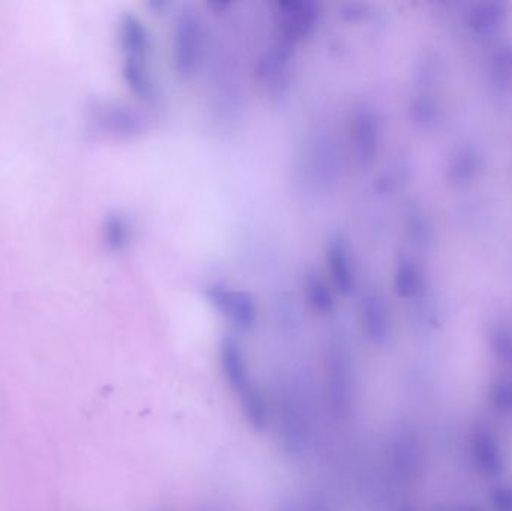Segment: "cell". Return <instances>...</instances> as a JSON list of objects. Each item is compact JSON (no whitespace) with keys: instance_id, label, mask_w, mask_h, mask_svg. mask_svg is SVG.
I'll return each mask as SVG.
<instances>
[{"instance_id":"cell-1","label":"cell","mask_w":512,"mask_h":511,"mask_svg":"<svg viewBox=\"0 0 512 511\" xmlns=\"http://www.w3.org/2000/svg\"><path fill=\"white\" fill-rule=\"evenodd\" d=\"M324 377L331 413L337 419H349L357 404V366L345 332L330 333L325 341Z\"/></svg>"},{"instance_id":"cell-2","label":"cell","mask_w":512,"mask_h":511,"mask_svg":"<svg viewBox=\"0 0 512 511\" xmlns=\"http://www.w3.org/2000/svg\"><path fill=\"white\" fill-rule=\"evenodd\" d=\"M277 438L279 447L292 459L301 458L312 441V414L306 392L297 380L277 390Z\"/></svg>"},{"instance_id":"cell-3","label":"cell","mask_w":512,"mask_h":511,"mask_svg":"<svg viewBox=\"0 0 512 511\" xmlns=\"http://www.w3.org/2000/svg\"><path fill=\"white\" fill-rule=\"evenodd\" d=\"M120 45L123 51V78L129 90L141 101L152 102L158 92L150 69L152 39L140 18L132 15L123 18L120 24Z\"/></svg>"},{"instance_id":"cell-4","label":"cell","mask_w":512,"mask_h":511,"mask_svg":"<svg viewBox=\"0 0 512 511\" xmlns=\"http://www.w3.org/2000/svg\"><path fill=\"white\" fill-rule=\"evenodd\" d=\"M204 27L195 12H180L173 27L174 69L189 80L197 74L203 62Z\"/></svg>"},{"instance_id":"cell-5","label":"cell","mask_w":512,"mask_h":511,"mask_svg":"<svg viewBox=\"0 0 512 511\" xmlns=\"http://www.w3.org/2000/svg\"><path fill=\"white\" fill-rule=\"evenodd\" d=\"M206 297L212 308L236 329L251 332L258 324V303L249 291L230 285L213 284L207 288Z\"/></svg>"},{"instance_id":"cell-6","label":"cell","mask_w":512,"mask_h":511,"mask_svg":"<svg viewBox=\"0 0 512 511\" xmlns=\"http://www.w3.org/2000/svg\"><path fill=\"white\" fill-rule=\"evenodd\" d=\"M274 21L283 41L295 45L316 32L321 12L312 2H280L276 3Z\"/></svg>"},{"instance_id":"cell-7","label":"cell","mask_w":512,"mask_h":511,"mask_svg":"<svg viewBox=\"0 0 512 511\" xmlns=\"http://www.w3.org/2000/svg\"><path fill=\"white\" fill-rule=\"evenodd\" d=\"M358 323L367 341L375 347L387 344L393 329L390 305L381 291L367 288L358 300Z\"/></svg>"},{"instance_id":"cell-8","label":"cell","mask_w":512,"mask_h":511,"mask_svg":"<svg viewBox=\"0 0 512 511\" xmlns=\"http://www.w3.org/2000/svg\"><path fill=\"white\" fill-rule=\"evenodd\" d=\"M324 258L334 293L343 297L351 296L357 288V267L349 243L339 234H334L325 243Z\"/></svg>"},{"instance_id":"cell-9","label":"cell","mask_w":512,"mask_h":511,"mask_svg":"<svg viewBox=\"0 0 512 511\" xmlns=\"http://www.w3.org/2000/svg\"><path fill=\"white\" fill-rule=\"evenodd\" d=\"M349 134L357 164L370 167L376 161L381 146V128L372 108H355Z\"/></svg>"},{"instance_id":"cell-10","label":"cell","mask_w":512,"mask_h":511,"mask_svg":"<svg viewBox=\"0 0 512 511\" xmlns=\"http://www.w3.org/2000/svg\"><path fill=\"white\" fill-rule=\"evenodd\" d=\"M218 354L225 383L230 387L231 392H234V395H243L256 386L255 381L252 380L248 356L236 338L225 336L219 344Z\"/></svg>"},{"instance_id":"cell-11","label":"cell","mask_w":512,"mask_h":511,"mask_svg":"<svg viewBox=\"0 0 512 511\" xmlns=\"http://www.w3.org/2000/svg\"><path fill=\"white\" fill-rule=\"evenodd\" d=\"M393 285L400 299H421L427 288L426 273L421 264L411 255H399L394 266Z\"/></svg>"},{"instance_id":"cell-12","label":"cell","mask_w":512,"mask_h":511,"mask_svg":"<svg viewBox=\"0 0 512 511\" xmlns=\"http://www.w3.org/2000/svg\"><path fill=\"white\" fill-rule=\"evenodd\" d=\"M508 17H510V9L507 3L483 2L469 9L466 24L474 35L489 38L507 24Z\"/></svg>"},{"instance_id":"cell-13","label":"cell","mask_w":512,"mask_h":511,"mask_svg":"<svg viewBox=\"0 0 512 511\" xmlns=\"http://www.w3.org/2000/svg\"><path fill=\"white\" fill-rule=\"evenodd\" d=\"M483 170V156L474 146H463L451 155L447 164V179L457 188L471 185Z\"/></svg>"},{"instance_id":"cell-14","label":"cell","mask_w":512,"mask_h":511,"mask_svg":"<svg viewBox=\"0 0 512 511\" xmlns=\"http://www.w3.org/2000/svg\"><path fill=\"white\" fill-rule=\"evenodd\" d=\"M237 399H239L240 410H242L248 425L258 434L267 431L271 420L270 407H268L267 398H265L261 387L256 384Z\"/></svg>"},{"instance_id":"cell-15","label":"cell","mask_w":512,"mask_h":511,"mask_svg":"<svg viewBox=\"0 0 512 511\" xmlns=\"http://www.w3.org/2000/svg\"><path fill=\"white\" fill-rule=\"evenodd\" d=\"M304 299H306L307 308L319 317H327L336 308L334 290L330 282L325 281L315 272L309 273L304 281Z\"/></svg>"},{"instance_id":"cell-16","label":"cell","mask_w":512,"mask_h":511,"mask_svg":"<svg viewBox=\"0 0 512 511\" xmlns=\"http://www.w3.org/2000/svg\"><path fill=\"white\" fill-rule=\"evenodd\" d=\"M391 462L399 476L411 477L417 471L418 462H420L418 444L408 432H399L394 435L391 443Z\"/></svg>"},{"instance_id":"cell-17","label":"cell","mask_w":512,"mask_h":511,"mask_svg":"<svg viewBox=\"0 0 512 511\" xmlns=\"http://www.w3.org/2000/svg\"><path fill=\"white\" fill-rule=\"evenodd\" d=\"M490 83L507 92L512 89V44H505L493 51L487 65Z\"/></svg>"},{"instance_id":"cell-18","label":"cell","mask_w":512,"mask_h":511,"mask_svg":"<svg viewBox=\"0 0 512 511\" xmlns=\"http://www.w3.org/2000/svg\"><path fill=\"white\" fill-rule=\"evenodd\" d=\"M475 461L487 474H496L501 470V450L495 438L487 431L477 432L474 437Z\"/></svg>"},{"instance_id":"cell-19","label":"cell","mask_w":512,"mask_h":511,"mask_svg":"<svg viewBox=\"0 0 512 511\" xmlns=\"http://www.w3.org/2000/svg\"><path fill=\"white\" fill-rule=\"evenodd\" d=\"M405 230L409 242L417 248H426L432 237L429 218L420 206H409L405 213Z\"/></svg>"},{"instance_id":"cell-20","label":"cell","mask_w":512,"mask_h":511,"mask_svg":"<svg viewBox=\"0 0 512 511\" xmlns=\"http://www.w3.org/2000/svg\"><path fill=\"white\" fill-rule=\"evenodd\" d=\"M493 351L496 356L508 365H512V323L510 321H498L490 332Z\"/></svg>"},{"instance_id":"cell-21","label":"cell","mask_w":512,"mask_h":511,"mask_svg":"<svg viewBox=\"0 0 512 511\" xmlns=\"http://www.w3.org/2000/svg\"><path fill=\"white\" fill-rule=\"evenodd\" d=\"M131 225L120 215L111 216L105 227V239L113 251H122L131 242Z\"/></svg>"},{"instance_id":"cell-22","label":"cell","mask_w":512,"mask_h":511,"mask_svg":"<svg viewBox=\"0 0 512 511\" xmlns=\"http://www.w3.org/2000/svg\"><path fill=\"white\" fill-rule=\"evenodd\" d=\"M412 114H414V120L418 125L430 128L433 123L438 122L439 107L432 98L420 96L412 105Z\"/></svg>"},{"instance_id":"cell-23","label":"cell","mask_w":512,"mask_h":511,"mask_svg":"<svg viewBox=\"0 0 512 511\" xmlns=\"http://www.w3.org/2000/svg\"><path fill=\"white\" fill-rule=\"evenodd\" d=\"M495 404L498 405L501 410L511 411L512 410V383L511 381H504V383H498L495 386Z\"/></svg>"},{"instance_id":"cell-24","label":"cell","mask_w":512,"mask_h":511,"mask_svg":"<svg viewBox=\"0 0 512 511\" xmlns=\"http://www.w3.org/2000/svg\"><path fill=\"white\" fill-rule=\"evenodd\" d=\"M304 511H334V509L327 498L315 494L310 497L309 503L304 507Z\"/></svg>"},{"instance_id":"cell-25","label":"cell","mask_w":512,"mask_h":511,"mask_svg":"<svg viewBox=\"0 0 512 511\" xmlns=\"http://www.w3.org/2000/svg\"><path fill=\"white\" fill-rule=\"evenodd\" d=\"M495 500L499 511H512L511 491H499V494L496 495Z\"/></svg>"},{"instance_id":"cell-26","label":"cell","mask_w":512,"mask_h":511,"mask_svg":"<svg viewBox=\"0 0 512 511\" xmlns=\"http://www.w3.org/2000/svg\"><path fill=\"white\" fill-rule=\"evenodd\" d=\"M276 511H304V509L294 498H285V500L280 501Z\"/></svg>"},{"instance_id":"cell-27","label":"cell","mask_w":512,"mask_h":511,"mask_svg":"<svg viewBox=\"0 0 512 511\" xmlns=\"http://www.w3.org/2000/svg\"><path fill=\"white\" fill-rule=\"evenodd\" d=\"M400 511H414L412 509H403V510H400Z\"/></svg>"},{"instance_id":"cell-28","label":"cell","mask_w":512,"mask_h":511,"mask_svg":"<svg viewBox=\"0 0 512 511\" xmlns=\"http://www.w3.org/2000/svg\"><path fill=\"white\" fill-rule=\"evenodd\" d=\"M462 511H474V510H462Z\"/></svg>"}]
</instances>
